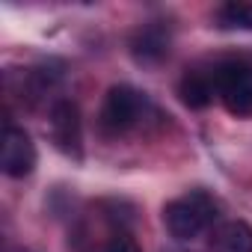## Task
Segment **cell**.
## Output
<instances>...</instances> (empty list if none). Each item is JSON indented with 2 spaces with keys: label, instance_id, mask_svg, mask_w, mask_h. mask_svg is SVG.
I'll return each instance as SVG.
<instances>
[{
  "label": "cell",
  "instance_id": "cell-1",
  "mask_svg": "<svg viewBox=\"0 0 252 252\" xmlns=\"http://www.w3.org/2000/svg\"><path fill=\"white\" fill-rule=\"evenodd\" d=\"M214 220H217V202L205 190H190L187 196L172 199L163 208V222L169 234L178 240H193L208 225H214Z\"/></svg>",
  "mask_w": 252,
  "mask_h": 252
},
{
  "label": "cell",
  "instance_id": "cell-5",
  "mask_svg": "<svg viewBox=\"0 0 252 252\" xmlns=\"http://www.w3.org/2000/svg\"><path fill=\"white\" fill-rule=\"evenodd\" d=\"M0 169L9 178H27L36 169V146L30 134L18 125H6L0 143Z\"/></svg>",
  "mask_w": 252,
  "mask_h": 252
},
{
  "label": "cell",
  "instance_id": "cell-10",
  "mask_svg": "<svg viewBox=\"0 0 252 252\" xmlns=\"http://www.w3.org/2000/svg\"><path fill=\"white\" fill-rule=\"evenodd\" d=\"M104 252H143V249H140V243L128 231H119V234L110 237V243L104 246Z\"/></svg>",
  "mask_w": 252,
  "mask_h": 252
},
{
  "label": "cell",
  "instance_id": "cell-2",
  "mask_svg": "<svg viewBox=\"0 0 252 252\" xmlns=\"http://www.w3.org/2000/svg\"><path fill=\"white\" fill-rule=\"evenodd\" d=\"M211 77L220 101L231 116H252V60H222Z\"/></svg>",
  "mask_w": 252,
  "mask_h": 252
},
{
  "label": "cell",
  "instance_id": "cell-9",
  "mask_svg": "<svg viewBox=\"0 0 252 252\" xmlns=\"http://www.w3.org/2000/svg\"><path fill=\"white\" fill-rule=\"evenodd\" d=\"M217 21L225 30H252V3H225V6H220Z\"/></svg>",
  "mask_w": 252,
  "mask_h": 252
},
{
  "label": "cell",
  "instance_id": "cell-8",
  "mask_svg": "<svg viewBox=\"0 0 252 252\" xmlns=\"http://www.w3.org/2000/svg\"><path fill=\"white\" fill-rule=\"evenodd\" d=\"M214 252H252V225L243 220L225 222L214 237Z\"/></svg>",
  "mask_w": 252,
  "mask_h": 252
},
{
  "label": "cell",
  "instance_id": "cell-3",
  "mask_svg": "<svg viewBox=\"0 0 252 252\" xmlns=\"http://www.w3.org/2000/svg\"><path fill=\"white\" fill-rule=\"evenodd\" d=\"M146 95L128 83H119V86H110L107 89V98H104V107H101V125L113 134H122V131H131L134 125L146 116Z\"/></svg>",
  "mask_w": 252,
  "mask_h": 252
},
{
  "label": "cell",
  "instance_id": "cell-6",
  "mask_svg": "<svg viewBox=\"0 0 252 252\" xmlns=\"http://www.w3.org/2000/svg\"><path fill=\"white\" fill-rule=\"evenodd\" d=\"M169 30L160 24V21H152V24H143L137 33H134V39H131V54H134V60L137 63H143V65H155V63H160L166 54H169Z\"/></svg>",
  "mask_w": 252,
  "mask_h": 252
},
{
  "label": "cell",
  "instance_id": "cell-4",
  "mask_svg": "<svg viewBox=\"0 0 252 252\" xmlns=\"http://www.w3.org/2000/svg\"><path fill=\"white\" fill-rule=\"evenodd\" d=\"M51 137L63 155L74 160L83 158V125H80V110L74 101L60 98L51 107Z\"/></svg>",
  "mask_w": 252,
  "mask_h": 252
},
{
  "label": "cell",
  "instance_id": "cell-7",
  "mask_svg": "<svg viewBox=\"0 0 252 252\" xmlns=\"http://www.w3.org/2000/svg\"><path fill=\"white\" fill-rule=\"evenodd\" d=\"M178 95H181V101H184L190 110H202V107H208V104L214 101V95H217L214 77H208V74H202V71H187V74L181 77V83H178Z\"/></svg>",
  "mask_w": 252,
  "mask_h": 252
}]
</instances>
